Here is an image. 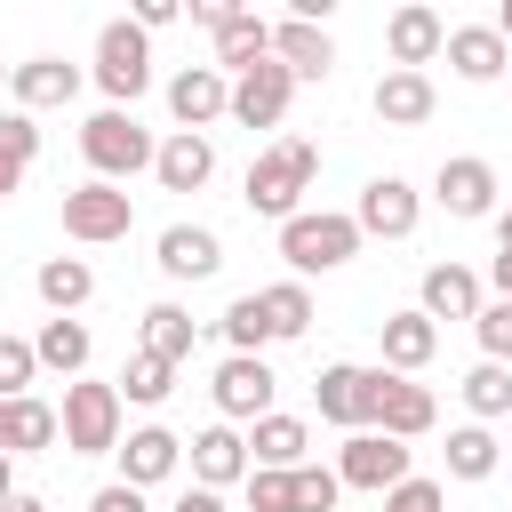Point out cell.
<instances>
[{
  "label": "cell",
  "instance_id": "cell-1",
  "mask_svg": "<svg viewBox=\"0 0 512 512\" xmlns=\"http://www.w3.org/2000/svg\"><path fill=\"white\" fill-rule=\"evenodd\" d=\"M312 176H320V144H312V136H280V144H264V152L248 160L240 200H248V216L288 224V216H296V200L312 192Z\"/></svg>",
  "mask_w": 512,
  "mask_h": 512
},
{
  "label": "cell",
  "instance_id": "cell-2",
  "mask_svg": "<svg viewBox=\"0 0 512 512\" xmlns=\"http://www.w3.org/2000/svg\"><path fill=\"white\" fill-rule=\"evenodd\" d=\"M152 152H160V144H152V128H144L136 112H112V104H104V112L80 120V160L96 168V184H128L136 168H152Z\"/></svg>",
  "mask_w": 512,
  "mask_h": 512
},
{
  "label": "cell",
  "instance_id": "cell-3",
  "mask_svg": "<svg viewBox=\"0 0 512 512\" xmlns=\"http://www.w3.org/2000/svg\"><path fill=\"white\" fill-rule=\"evenodd\" d=\"M56 440H64V456H112L120 448V384L72 376L64 408H56Z\"/></svg>",
  "mask_w": 512,
  "mask_h": 512
},
{
  "label": "cell",
  "instance_id": "cell-4",
  "mask_svg": "<svg viewBox=\"0 0 512 512\" xmlns=\"http://www.w3.org/2000/svg\"><path fill=\"white\" fill-rule=\"evenodd\" d=\"M280 256H288L296 280L336 272V264L360 256V224H352V216H328V208H296V216L280 224Z\"/></svg>",
  "mask_w": 512,
  "mask_h": 512
},
{
  "label": "cell",
  "instance_id": "cell-5",
  "mask_svg": "<svg viewBox=\"0 0 512 512\" xmlns=\"http://www.w3.org/2000/svg\"><path fill=\"white\" fill-rule=\"evenodd\" d=\"M96 88H104V104L112 112H136V96L152 88V40L128 24V16H112L104 32H96Z\"/></svg>",
  "mask_w": 512,
  "mask_h": 512
},
{
  "label": "cell",
  "instance_id": "cell-6",
  "mask_svg": "<svg viewBox=\"0 0 512 512\" xmlns=\"http://www.w3.org/2000/svg\"><path fill=\"white\" fill-rule=\"evenodd\" d=\"M128 224H136V200L120 192V184H72L64 192V240H80V248H104V240H128Z\"/></svg>",
  "mask_w": 512,
  "mask_h": 512
},
{
  "label": "cell",
  "instance_id": "cell-7",
  "mask_svg": "<svg viewBox=\"0 0 512 512\" xmlns=\"http://www.w3.org/2000/svg\"><path fill=\"white\" fill-rule=\"evenodd\" d=\"M208 392H216L224 424H256V416H272L280 376H272V360H264V352H224V360H216V376H208Z\"/></svg>",
  "mask_w": 512,
  "mask_h": 512
},
{
  "label": "cell",
  "instance_id": "cell-8",
  "mask_svg": "<svg viewBox=\"0 0 512 512\" xmlns=\"http://www.w3.org/2000/svg\"><path fill=\"white\" fill-rule=\"evenodd\" d=\"M376 392H384V368L328 360V368L312 376V400H320V416H328V424H344V432H376Z\"/></svg>",
  "mask_w": 512,
  "mask_h": 512
},
{
  "label": "cell",
  "instance_id": "cell-9",
  "mask_svg": "<svg viewBox=\"0 0 512 512\" xmlns=\"http://www.w3.org/2000/svg\"><path fill=\"white\" fill-rule=\"evenodd\" d=\"M408 464H416V448L408 440H384V432H352L344 448H336V488H368V496H384V488H400L408 480Z\"/></svg>",
  "mask_w": 512,
  "mask_h": 512
},
{
  "label": "cell",
  "instance_id": "cell-10",
  "mask_svg": "<svg viewBox=\"0 0 512 512\" xmlns=\"http://www.w3.org/2000/svg\"><path fill=\"white\" fill-rule=\"evenodd\" d=\"M416 216H424V200H416L408 176H368V184H360V208H352L360 240H408Z\"/></svg>",
  "mask_w": 512,
  "mask_h": 512
},
{
  "label": "cell",
  "instance_id": "cell-11",
  "mask_svg": "<svg viewBox=\"0 0 512 512\" xmlns=\"http://www.w3.org/2000/svg\"><path fill=\"white\" fill-rule=\"evenodd\" d=\"M168 112H176L184 136H208V128L232 112V80H224L216 64H184V72L168 80Z\"/></svg>",
  "mask_w": 512,
  "mask_h": 512
},
{
  "label": "cell",
  "instance_id": "cell-12",
  "mask_svg": "<svg viewBox=\"0 0 512 512\" xmlns=\"http://www.w3.org/2000/svg\"><path fill=\"white\" fill-rule=\"evenodd\" d=\"M288 96H296V80H288V64H248V72H232V112L224 120H240V128H280L288 120Z\"/></svg>",
  "mask_w": 512,
  "mask_h": 512
},
{
  "label": "cell",
  "instance_id": "cell-13",
  "mask_svg": "<svg viewBox=\"0 0 512 512\" xmlns=\"http://www.w3.org/2000/svg\"><path fill=\"white\" fill-rule=\"evenodd\" d=\"M432 200H440L456 224H480V216H496V168H488L480 152H456V160H440Z\"/></svg>",
  "mask_w": 512,
  "mask_h": 512
},
{
  "label": "cell",
  "instance_id": "cell-14",
  "mask_svg": "<svg viewBox=\"0 0 512 512\" xmlns=\"http://www.w3.org/2000/svg\"><path fill=\"white\" fill-rule=\"evenodd\" d=\"M488 304V288H480V272L472 264H424V280H416V312L440 328V320H472Z\"/></svg>",
  "mask_w": 512,
  "mask_h": 512
},
{
  "label": "cell",
  "instance_id": "cell-15",
  "mask_svg": "<svg viewBox=\"0 0 512 512\" xmlns=\"http://www.w3.org/2000/svg\"><path fill=\"white\" fill-rule=\"evenodd\" d=\"M432 424H440V400H432L416 376H392V368H384V392H376V432H384V440H424Z\"/></svg>",
  "mask_w": 512,
  "mask_h": 512
},
{
  "label": "cell",
  "instance_id": "cell-16",
  "mask_svg": "<svg viewBox=\"0 0 512 512\" xmlns=\"http://www.w3.org/2000/svg\"><path fill=\"white\" fill-rule=\"evenodd\" d=\"M112 456H120V480H128V488H160V480L184 464V440H176L168 424H136V432H120Z\"/></svg>",
  "mask_w": 512,
  "mask_h": 512
},
{
  "label": "cell",
  "instance_id": "cell-17",
  "mask_svg": "<svg viewBox=\"0 0 512 512\" xmlns=\"http://www.w3.org/2000/svg\"><path fill=\"white\" fill-rule=\"evenodd\" d=\"M440 40H448V24H440V8H424V0H408V8H392V24H384V48H392V72H424V64L440 56Z\"/></svg>",
  "mask_w": 512,
  "mask_h": 512
},
{
  "label": "cell",
  "instance_id": "cell-18",
  "mask_svg": "<svg viewBox=\"0 0 512 512\" xmlns=\"http://www.w3.org/2000/svg\"><path fill=\"white\" fill-rule=\"evenodd\" d=\"M8 96H16V112L72 104V96H80V64H64V56H24V64H8Z\"/></svg>",
  "mask_w": 512,
  "mask_h": 512
},
{
  "label": "cell",
  "instance_id": "cell-19",
  "mask_svg": "<svg viewBox=\"0 0 512 512\" xmlns=\"http://www.w3.org/2000/svg\"><path fill=\"white\" fill-rule=\"evenodd\" d=\"M192 488H232V480H248V432H232V424H208V432H192Z\"/></svg>",
  "mask_w": 512,
  "mask_h": 512
},
{
  "label": "cell",
  "instance_id": "cell-20",
  "mask_svg": "<svg viewBox=\"0 0 512 512\" xmlns=\"http://www.w3.org/2000/svg\"><path fill=\"white\" fill-rule=\"evenodd\" d=\"M272 64H288V80H328V72H336V40H328V24H296V16H280V24H272Z\"/></svg>",
  "mask_w": 512,
  "mask_h": 512
},
{
  "label": "cell",
  "instance_id": "cell-21",
  "mask_svg": "<svg viewBox=\"0 0 512 512\" xmlns=\"http://www.w3.org/2000/svg\"><path fill=\"white\" fill-rule=\"evenodd\" d=\"M440 56H448V72H456V80H496V72H512V48H504V32H496V24H448Z\"/></svg>",
  "mask_w": 512,
  "mask_h": 512
},
{
  "label": "cell",
  "instance_id": "cell-22",
  "mask_svg": "<svg viewBox=\"0 0 512 512\" xmlns=\"http://www.w3.org/2000/svg\"><path fill=\"white\" fill-rule=\"evenodd\" d=\"M152 264H160L168 280H216V272H224V240H216L208 224H168Z\"/></svg>",
  "mask_w": 512,
  "mask_h": 512
},
{
  "label": "cell",
  "instance_id": "cell-23",
  "mask_svg": "<svg viewBox=\"0 0 512 512\" xmlns=\"http://www.w3.org/2000/svg\"><path fill=\"white\" fill-rule=\"evenodd\" d=\"M376 344H384V368H392V376H416V368L440 352V328H432L424 312H384V320H376Z\"/></svg>",
  "mask_w": 512,
  "mask_h": 512
},
{
  "label": "cell",
  "instance_id": "cell-24",
  "mask_svg": "<svg viewBox=\"0 0 512 512\" xmlns=\"http://www.w3.org/2000/svg\"><path fill=\"white\" fill-rule=\"evenodd\" d=\"M304 448H312L304 416H280V408H272V416H256V424H248V464H256V472H296V464H304Z\"/></svg>",
  "mask_w": 512,
  "mask_h": 512
},
{
  "label": "cell",
  "instance_id": "cell-25",
  "mask_svg": "<svg viewBox=\"0 0 512 512\" xmlns=\"http://www.w3.org/2000/svg\"><path fill=\"white\" fill-rule=\"evenodd\" d=\"M208 40H216V72H224V80H232V72H248V64H264V56H272V24H264V16H256V8H232V16H224V24H216V32H208Z\"/></svg>",
  "mask_w": 512,
  "mask_h": 512
},
{
  "label": "cell",
  "instance_id": "cell-26",
  "mask_svg": "<svg viewBox=\"0 0 512 512\" xmlns=\"http://www.w3.org/2000/svg\"><path fill=\"white\" fill-rule=\"evenodd\" d=\"M368 104H376V120H384V128H424L440 96H432V72H384Z\"/></svg>",
  "mask_w": 512,
  "mask_h": 512
},
{
  "label": "cell",
  "instance_id": "cell-27",
  "mask_svg": "<svg viewBox=\"0 0 512 512\" xmlns=\"http://www.w3.org/2000/svg\"><path fill=\"white\" fill-rule=\"evenodd\" d=\"M152 176H160V192H200L208 176H216V144L208 136H168L160 152H152Z\"/></svg>",
  "mask_w": 512,
  "mask_h": 512
},
{
  "label": "cell",
  "instance_id": "cell-28",
  "mask_svg": "<svg viewBox=\"0 0 512 512\" xmlns=\"http://www.w3.org/2000/svg\"><path fill=\"white\" fill-rule=\"evenodd\" d=\"M32 288H40V304H48L56 320H72V312L96 296V272H88V256H48V264L32 272Z\"/></svg>",
  "mask_w": 512,
  "mask_h": 512
},
{
  "label": "cell",
  "instance_id": "cell-29",
  "mask_svg": "<svg viewBox=\"0 0 512 512\" xmlns=\"http://www.w3.org/2000/svg\"><path fill=\"white\" fill-rule=\"evenodd\" d=\"M88 352H96L88 320H40V336H32V360H40V368H56V376H80V368H88Z\"/></svg>",
  "mask_w": 512,
  "mask_h": 512
},
{
  "label": "cell",
  "instance_id": "cell-30",
  "mask_svg": "<svg viewBox=\"0 0 512 512\" xmlns=\"http://www.w3.org/2000/svg\"><path fill=\"white\" fill-rule=\"evenodd\" d=\"M256 304H264L272 344H296V336L312 328V288H304V280H272V288H256Z\"/></svg>",
  "mask_w": 512,
  "mask_h": 512
},
{
  "label": "cell",
  "instance_id": "cell-31",
  "mask_svg": "<svg viewBox=\"0 0 512 512\" xmlns=\"http://www.w3.org/2000/svg\"><path fill=\"white\" fill-rule=\"evenodd\" d=\"M192 336H200V328H192V312H184V304H152V312H144V344H136V352H152V360L184 368V360H192Z\"/></svg>",
  "mask_w": 512,
  "mask_h": 512
},
{
  "label": "cell",
  "instance_id": "cell-32",
  "mask_svg": "<svg viewBox=\"0 0 512 512\" xmlns=\"http://www.w3.org/2000/svg\"><path fill=\"white\" fill-rule=\"evenodd\" d=\"M440 456H448V480H488V472L504 464V448H496V432H488V424H456Z\"/></svg>",
  "mask_w": 512,
  "mask_h": 512
},
{
  "label": "cell",
  "instance_id": "cell-33",
  "mask_svg": "<svg viewBox=\"0 0 512 512\" xmlns=\"http://www.w3.org/2000/svg\"><path fill=\"white\" fill-rule=\"evenodd\" d=\"M40 448H56V408L48 400H8V456H40Z\"/></svg>",
  "mask_w": 512,
  "mask_h": 512
},
{
  "label": "cell",
  "instance_id": "cell-34",
  "mask_svg": "<svg viewBox=\"0 0 512 512\" xmlns=\"http://www.w3.org/2000/svg\"><path fill=\"white\" fill-rule=\"evenodd\" d=\"M464 408H472L480 424H496V416H512V368H496V360H480V368H464Z\"/></svg>",
  "mask_w": 512,
  "mask_h": 512
},
{
  "label": "cell",
  "instance_id": "cell-35",
  "mask_svg": "<svg viewBox=\"0 0 512 512\" xmlns=\"http://www.w3.org/2000/svg\"><path fill=\"white\" fill-rule=\"evenodd\" d=\"M216 328H224V344H232V352H264V344H272V328H264V304H256V288H248V296H232Z\"/></svg>",
  "mask_w": 512,
  "mask_h": 512
},
{
  "label": "cell",
  "instance_id": "cell-36",
  "mask_svg": "<svg viewBox=\"0 0 512 512\" xmlns=\"http://www.w3.org/2000/svg\"><path fill=\"white\" fill-rule=\"evenodd\" d=\"M168 384H176V368H168V360H152V352H136V360H128V376H120V408H128V400H136V408H160V400H168Z\"/></svg>",
  "mask_w": 512,
  "mask_h": 512
},
{
  "label": "cell",
  "instance_id": "cell-37",
  "mask_svg": "<svg viewBox=\"0 0 512 512\" xmlns=\"http://www.w3.org/2000/svg\"><path fill=\"white\" fill-rule=\"evenodd\" d=\"M472 328H480V360L512 368V304H480V312H472Z\"/></svg>",
  "mask_w": 512,
  "mask_h": 512
},
{
  "label": "cell",
  "instance_id": "cell-38",
  "mask_svg": "<svg viewBox=\"0 0 512 512\" xmlns=\"http://www.w3.org/2000/svg\"><path fill=\"white\" fill-rule=\"evenodd\" d=\"M40 376L32 360V336H0V400H24V384Z\"/></svg>",
  "mask_w": 512,
  "mask_h": 512
},
{
  "label": "cell",
  "instance_id": "cell-39",
  "mask_svg": "<svg viewBox=\"0 0 512 512\" xmlns=\"http://www.w3.org/2000/svg\"><path fill=\"white\" fill-rule=\"evenodd\" d=\"M288 480H296V512H336V496H344L328 464H296Z\"/></svg>",
  "mask_w": 512,
  "mask_h": 512
},
{
  "label": "cell",
  "instance_id": "cell-40",
  "mask_svg": "<svg viewBox=\"0 0 512 512\" xmlns=\"http://www.w3.org/2000/svg\"><path fill=\"white\" fill-rule=\"evenodd\" d=\"M240 488H248V512H296V480H288V472H256V464H248Z\"/></svg>",
  "mask_w": 512,
  "mask_h": 512
},
{
  "label": "cell",
  "instance_id": "cell-41",
  "mask_svg": "<svg viewBox=\"0 0 512 512\" xmlns=\"http://www.w3.org/2000/svg\"><path fill=\"white\" fill-rule=\"evenodd\" d=\"M0 152H8V160H24V168H32V160H40V120H32V112H16V104H8V112H0Z\"/></svg>",
  "mask_w": 512,
  "mask_h": 512
},
{
  "label": "cell",
  "instance_id": "cell-42",
  "mask_svg": "<svg viewBox=\"0 0 512 512\" xmlns=\"http://www.w3.org/2000/svg\"><path fill=\"white\" fill-rule=\"evenodd\" d=\"M384 512H440V480H424V472H408L400 488H384Z\"/></svg>",
  "mask_w": 512,
  "mask_h": 512
},
{
  "label": "cell",
  "instance_id": "cell-43",
  "mask_svg": "<svg viewBox=\"0 0 512 512\" xmlns=\"http://www.w3.org/2000/svg\"><path fill=\"white\" fill-rule=\"evenodd\" d=\"M176 16H184V8H176V0H136V16H128V24H136V32H144V40H152V32H168V24H176Z\"/></svg>",
  "mask_w": 512,
  "mask_h": 512
},
{
  "label": "cell",
  "instance_id": "cell-44",
  "mask_svg": "<svg viewBox=\"0 0 512 512\" xmlns=\"http://www.w3.org/2000/svg\"><path fill=\"white\" fill-rule=\"evenodd\" d=\"M88 512H144V488L112 480V488H96V496H88Z\"/></svg>",
  "mask_w": 512,
  "mask_h": 512
},
{
  "label": "cell",
  "instance_id": "cell-45",
  "mask_svg": "<svg viewBox=\"0 0 512 512\" xmlns=\"http://www.w3.org/2000/svg\"><path fill=\"white\" fill-rule=\"evenodd\" d=\"M168 512H224V496H216V488H184Z\"/></svg>",
  "mask_w": 512,
  "mask_h": 512
},
{
  "label": "cell",
  "instance_id": "cell-46",
  "mask_svg": "<svg viewBox=\"0 0 512 512\" xmlns=\"http://www.w3.org/2000/svg\"><path fill=\"white\" fill-rule=\"evenodd\" d=\"M232 8H240V0H192V24H208V32H216Z\"/></svg>",
  "mask_w": 512,
  "mask_h": 512
},
{
  "label": "cell",
  "instance_id": "cell-47",
  "mask_svg": "<svg viewBox=\"0 0 512 512\" xmlns=\"http://www.w3.org/2000/svg\"><path fill=\"white\" fill-rule=\"evenodd\" d=\"M488 288H496V304H512V256L496 248V264H488Z\"/></svg>",
  "mask_w": 512,
  "mask_h": 512
},
{
  "label": "cell",
  "instance_id": "cell-48",
  "mask_svg": "<svg viewBox=\"0 0 512 512\" xmlns=\"http://www.w3.org/2000/svg\"><path fill=\"white\" fill-rule=\"evenodd\" d=\"M16 184H24V160H8V152H0V200H8Z\"/></svg>",
  "mask_w": 512,
  "mask_h": 512
},
{
  "label": "cell",
  "instance_id": "cell-49",
  "mask_svg": "<svg viewBox=\"0 0 512 512\" xmlns=\"http://www.w3.org/2000/svg\"><path fill=\"white\" fill-rule=\"evenodd\" d=\"M16 496V456H0V504Z\"/></svg>",
  "mask_w": 512,
  "mask_h": 512
},
{
  "label": "cell",
  "instance_id": "cell-50",
  "mask_svg": "<svg viewBox=\"0 0 512 512\" xmlns=\"http://www.w3.org/2000/svg\"><path fill=\"white\" fill-rule=\"evenodd\" d=\"M0 512H48V504H40V496H24V488H16V496H8V504H0Z\"/></svg>",
  "mask_w": 512,
  "mask_h": 512
},
{
  "label": "cell",
  "instance_id": "cell-51",
  "mask_svg": "<svg viewBox=\"0 0 512 512\" xmlns=\"http://www.w3.org/2000/svg\"><path fill=\"white\" fill-rule=\"evenodd\" d=\"M496 248L512 256V208H496Z\"/></svg>",
  "mask_w": 512,
  "mask_h": 512
},
{
  "label": "cell",
  "instance_id": "cell-52",
  "mask_svg": "<svg viewBox=\"0 0 512 512\" xmlns=\"http://www.w3.org/2000/svg\"><path fill=\"white\" fill-rule=\"evenodd\" d=\"M496 32H504V48H512V0H504V8H496Z\"/></svg>",
  "mask_w": 512,
  "mask_h": 512
},
{
  "label": "cell",
  "instance_id": "cell-53",
  "mask_svg": "<svg viewBox=\"0 0 512 512\" xmlns=\"http://www.w3.org/2000/svg\"><path fill=\"white\" fill-rule=\"evenodd\" d=\"M0 456H8V400H0Z\"/></svg>",
  "mask_w": 512,
  "mask_h": 512
},
{
  "label": "cell",
  "instance_id": "cell-54",
  "mask_svg": "<svg viewBox=\"0 0 512 512\" xmlns=\"http://www.w3.org/2000/svg\"><path fill=\"white\" fill-rule=\"evenodd\" d=\"M0 88H8V64H0Z\"/></svg>",
  "mask_w": 512,
  "mask_h": 512
}]
</instances>
